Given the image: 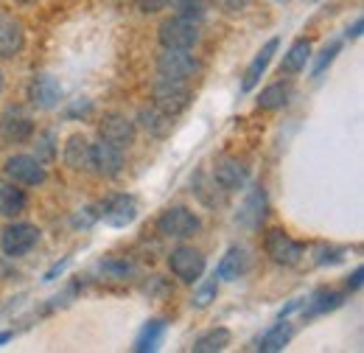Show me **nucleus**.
Instances as JSON below:
<instances>
[{"mask_svg":"<svg viewBox=\"0 0 364 353\" xmlns=\"http://www.w3.org/2000/svg\"><path fill=\"white\" fill-rule=\"evenodd\" d=\"M34 137V121L23 107H6L0 112V140L3 143H28Z\"/></svg>","mask_w":364,"mask_h":353,"instance_id":"11","label":"nucleus"},{"mask_svg":"<svg viewBox=\"0 0 364 353\" xmlns=\"http://www.w3.org/2000/svg\"><path fill=\"white\" fill-rule=\"evenodd\" d=\"M28 211V194L23 191V185L11 182L9 176H0V216L14 219L23 216Z\"/></svg>","mask_w":364,"mask_h":353,"instance_id":"20","label":"nucleus"},{"mask_svg":"<svg viewBox=\"0 0 364 353\" xmlns=\"http://www.w3.org/2000/svg\"><path fill=\"white\" fill-rule=\"evenodd\" d=\"M291 337H294L291 322H289V320H277L264 337H258V339H255V345H252V348H255V351H264V353H277L291 342Z\"/></svg>","mask_w":364,"mask_h":353,"instance_id":"25","label":"nucleus"},{"mask_svg":"<svg viewBox=\"0 0 364 353\" xmlns=\"http://www.w3.org/2000/svg\"><path fill=\"white\" fill-rule=\"evenodd\" d=\"M339 51H342V43L339 40H333V43H328L322 51L317 53V59H314V68H311V79H319L333 62H336V56H339Z\"/></svg>","mask_w":364,"mask_h":353,"instance_id":"29","label":"nucleus"},{"mask_svg":"<svg viewBox=\"0 0 364 353\" xmlns=\"http://www.w3.org/2000/svg\"><path fill=\"white\" fill-rule=\"evenodd\" d=\"M269 216V199H267V191L261 185H252L250 194L244 196L238 214H235V221L244 227V230H258Z\"/></svg>","mask_w":364,"mask_h":353,"instance_id":"13","label":"nucleus"},{"mask_svg":"<svg viewBox=\"0 0 364 353\" xmlns=\"http://www.w3.org/2000/svg\"><path fill=\"white\" fill-rule=\"evenodd\" d=\"M205 65L196 53L191 51H166L157 56V76L163 79H177V82H191L202 76Z\"/></svg>","mask_w":364,"mask_h":353,"instance_id":"5","label":"nucleus"},{"mask_svg":"<svg viewBox=\"0 0 364 353\" xmlns=\"http://www.w3.org/2000/svg\"><path fill=\"white\" fill-rule=\"evenodd\" d=\"M40 238H43V233H40L37 224H31V221H11L0 233V250L9 258H23V255H28L40 244Z\"/></svg>","mask_w":364,"mask_h":353,"instance_id":"3","label":"nucleus"},{"mask_svg":"<svg viewBox=\"0 0 364 353\" xmlns=\"http://www.w3.org/2000/svg\"><path fill=\"white\" fill-rule=\"evenodd\" d=\"M137 121H140V127L151 135V137H168L171 130H174V115H168V112L160 110L157 104L143 107V110L137 112Z\"/></svg>","mask_w":364,"mask_h":353,"instance_id":"22","label":"nucleus"},{"mask_svg":"<svg viewBox=\"0 0 364 353\" xmlns=\"http://www.w3.org/2000/svg\"><path fill=\"white\" fill-rule=\"evenodd\" d=\"M92 112V101L90 98H73L70 104H68V110H65V118H70V121H76V118H87Z\"/></svg>","mask_w":364,"mask_h":353,"instance_id":"34","label":"nucleus"},{"mask_svg":"<svg viewBox=\"0 0 364 353\" xmlns=\"http://www.w3.org/2000/svg\"><path fill=\"white\" fill-rule=\"evenodd\" d=\"M274 3H289V0H274Z\"/></svg>","mask_w":364,"mask_h":353,"instance_id":"44","label":"nucleus"},{"mask_svg":"<svg viewBox=\"0 0 364 353\" xmlns=\"http://www.w3.org/2000/svg\"><path fill=\"white\" fill-rule=\"evenodd\" d=\"M264 253L277 266H297L306 258V244L297 241V238H291L283 227H272L264 236Z\"/></svg>","mask_w":364,"mask_h":353,"instance_id":"4","label":"nucleus"},{"mask_svg":"<svg viewBox=\"0 0 364 353\" xmlns=\"http://www.w3.org/2000/svg\"><path fill=\"white\" fill-rule=\"evenodd\" d=\"M311 62V43L309 40H294L289 45V51L283 53V62H280V76H297L306 70V65Z\"/></svg>","mask_w":364,"mask_h":353,"instance_id":"26","label":"nucleus"},{"mask_svg":"<svg viewBox=\"0 0 364 353\" xmlns=\"http://www.w3.org/2000/svg\"><path fill=\"white\" fill-rule=\"evenodd\" d=\"M168 6L180 14V17H188L193 23H199L205 17V3L202 0H168Z\"/></svg>","mask_w":364,"mask_h":353,"instance_id":"31","label":"nucleus"},{"mask_svg":"<svg viewBox=\"0 0 364 353\" xmlns=\"http://www.w3.org/2000/svg\"><path fill=\"white\" fill-rule=\"evenodd\" d=\"M140 214V205L132 194H112L98 205V219L109 227H127Z\"/></svg>","mask_w":364,"mask_h":353,"instance_id":"9","label":"nucleus"},{"mask_svg":"<svg viewBox=\"0 0 364 353\" xmlns=\"http://www.w3.org/2000/svg\"><path fill=\"white\" fill-rule=\"evenodd\" d=\"M252 269V253L244 244H232L228 253L222 255V261L216 266V278L219 280H238Z\"/></svg>","mask_w":364,"mask_h":353,"instance_id":"17","label":"nucleus"},{"mask_svg":"<svg viewBox=\"0 0 364 353\" xmlns=\"http://www.w3.org/2000/svg\"><path fill=\"white\" fill-rule=\"evenodd\" d=\"M14 3H23V6H31V3H37V0H14Z\"/></svg>","mask_w":364,"mask_h":353,"instance_id":"43","label":"nucleus"},{"mask_svg":"<svg viewBox=\"0 0 364 353\" xmlns=\"http://www.w3.org/2000/svg\"><path fill=\"white\" fill-rule=\"evenodd\" d=\"M213 185H219V191L232 194V191H241L247 182H250V166L232 154H225L213 163Z\"/></svg>","mask_w":364,"mask_h":353,"instance_id":"10","label":"nucleus"},{"mask_svg":"<svg viewBox=\"0 0 364 353\" xmlns=\"http://www.w3.org/2000/svg\"><path fill=\"white\" fill-rule=\"evenodd\" d=\"M166 334H168V322L163 320V317H154V320H149L140 331H137L135 337V351L137 353H151L157 351L160 345H163V339H166Z\"/></svg>","mask_w":364,"mask_h":353,"instance_id":"24","label":"nucleus"},{"mask_svg":"<svg viewBox=\"0 0 364 353\" xmlns=\"http://www.w3.org/2000/svg\"><path fill=\"white\" fill-rule=\"evenodd\" d=\"M62 160L70 172H90L92 169V143L82 132L70 135L62 149Z\"/></svg>","mask_w":364,"mask_h":353,"instance_id":"19","label":"nucleus"},{"mask_svg":"<svg viewBox=\"0 0 364 353\" xmlns=\"http://www.w3.org/2000/svg\"><path fill=\"white\" fill-rule=\"evenodd\" d=\"M6 176L23 188H40L48 182V169L46 163H40L34 154H11L3 166Z\"/></svg>","mask_w":364,"mask_h":353,"instance_id":"8","label":"nucleus"},{"mask_svg":"<svg viewBox=\"0 0 364 353\" xmlns=\"http://www.w3.org/2000/svg\"><path fill=\"white\" fill-rule=\"evenodd\" d=\"M277 48H280V40L272 37L269 43L264 45L258 53H255V59L247 65V70H244V79H241V90L244 93H250V90L255 88L258 82H261V76L267 73V68H269V62L274 59V53H277Z\"/></svg>","mask_w":364,"mask_h":353,"instance_id":"21","label":"nucleus"},{"mask_svg":"<svg viewBox=\"0 0 364 353\" xmlns=\"http://www.w3.org/2000/svg\"><path fill=\"white\" fill-rule=\"evenodd\" d=\"M3 90H6V79H3V70H0V95H3Z\"/></svg>","mask_w":364,"mask_h":353,"instance_id":"42","label":"nucleus"},{"mask_svg":"<svg viewBox=\"0 0 364 353\" xmlns=\"http://www.w3.org/2000/svg\"><path fill=\"white\" fill-rule=\"evenodd\" d=\"M362 28H364V20L362 17H356L353 26L345 28V37H348V40H359V37H362Z\"/></svg>","mask_w":364,"mask_h":353,"instance_id":"40","label":"nucleus"},{"mask_svg":"<svg viewBox=\"0 0 364 353\" xmlns=\"http://www.w3.org/2000/svg\"><path fill=\"white\" fill-rule=\"evenodd\" d=\"M151 98H154V104L160 107V110H166L168 115H180L185 112L188 107H191V101H193V93L188 88V82H177V79H163V76H157V82H154V88H151Z\"/></svg>","mask_w":364,"mask_h":353,"instance_id":"7","label":"nucleus"},{"mask_svg":"<svg viewBox=\"0 0 364 353\" xmlns=\"http://www.w3.org/2000/svg\"><path fill=\"white\" fill-rule=\"evenodd\" d=\"M168 269H171V275H174L180 283L193 286V283L202 280V275H205V269H208V261H205V255H202L196 247H191V244H177V247L168 253Z\"/></svg>","mask_w":364,"mask_h":353,"instance_id":"6","label":"nucleus"},{"mask_svg":"<svg viewBox=\"0 0 364 353\" xmlns=\"http://www.w3.org/2000/svg\"><path fill=\"white\" fill-rule=\"evenodd\" d=\"M157 43L163 45V51H193L199 45V23L180 14L166 17L157 28Z\"/></svg>","mask_w":364,"mask_h":353,"instance_id":"2","label":"nucleus"},{"mask_svg":"<svg viewBox=\"0 0 364 353\" xmlns=\"http://www.w3.org/2000/svg\"><path fill=\"white\" fill-rule=\"evenodd\" d=\"M135 6L143 14H157V11L168 9V0H135Z\"/></svg>","mask_w":364,"mask_h":353,"instance_id":"36","label":"nucleus"},{"mask_svg":"<svg viewBox=\"0 0 364 353\" xmlns=\"http://www.w3.org/2000/svg\"><path fill=\"white\" fill-rule=\"evenodd\" d=\"M26 48V26L20 17L0 11V59H17Z\"/></svg>","mask_w":364,"mask_h":353,"instance_id":"14","label":"nucleus"},{"mask_svg":"<svg viewBox=\"0 0 364 353\" xmlns=\"http://www.w3.org/2000/svg\"><path fill=\"white\" fill-rule=\"evenodd\" d=\"M216 295H219V278L213 275L210 280H205L196 292H193V297H191V306L193 309H208L213 300H216Z\"/></svg>","mask_w":364,"mask_h":353,"instance_id":"30","label":"nucleus"},{"mask_svg":"<svg viewBox=\"0 0 364 353\" xmlns=\"http://www.w3.org/2000/svg\"><path fill=\"white\" fill-rule=\"evenodd\" d=\"M98 135H101V140H107L115 149H129L137 137V127L135 121H129L121 112H107L98 124Z\"/></svg>","mask_w":364,"mask_h":353,"instance_id":"12","label":"nucleus"},{"mask_svg":"<svg viewBox=\"0 0 364 353\" xmlns=\"http://www.w3.org/2000/svg\"><path fill=\"white\" fill-rule=\"evenodd\" d=\"M68 264H70V258H65L62 264H53V266H50V269L46 272V278H43V280H46V283H50V280H56V278H59V275H62V272L68 269Z\"/></svg>","mask_w":364,"mask_h":353,"instance_id":"39","label":"nucleus"},{"mask_svg":"<svg viewBox=\"0 0 364 353\" xmlns=\"http://www.w3.org/2000/svg\"><path fill=\"white\" fill-rule=\"evenodd\" d=\"M95 219H98V211H95V208H85V211L73 219V224H76V227H90Z\"/></svg>","mask_w":364,"mask_h":353,"instance_id":"37","label":"nucleus"},{"mask_svg":"<svg viewBox=\"0 0 364 353\" xmlns=\"http://www.w3.org/2000/svg\"><path fill=\"white\" fill-rule=\"evenodd\" d=\"M65 98V90L59 85V79H53L50 73H40L28 82V101L37 107V110H56Z\"/></svg>","mask_w":364,"mask_h":353,"instance_id":"15","label":"nucleus"},{"mask_svg":"<svg viewBox=\"0 0 364 353\" xmlns=\"http://www.w3.org/2000/svg\"><path fill=\"white\" fill-rule=\"evenodd\" d=\"M98 269L104 275H109V278H129V275H135V264L124 261V258H107V261L98 264Z\"/></svg>","mask_w":364,"mask_h":353,"instance_id":"32","label":"nucleus"},{"mask_svg":"<svg viewBox=\"0 0 364 353\" xmlns=\"http://www.w3.org/2000/svg\"><path fill=\"white\" fill-rule=\"evenodd\" d=\"M250 3H252V0H213V6H216L222 14H228V17L247 11V6H250Z\"/></svg>","mask_w":364,"mask_h":353,"instance_id":"35","label":"nucleus"},{"mask_svg":"<svg viewBox=\"0 0 364 353\" xmlns=\"http://www.w3.org/2000/svg\"><path fill=\"white\" fill-rule=\"evenodd\" d=\"M154 230H157L163 238L188 241V238H193V236L202 230V219H199V214H193L188 205H171V208H166V211L157 216Z\"/></svg>","mask_w":364,"mask_h":353,"instance_id":"1","label":"nucleus"},{"mask_svg":"<svg viewBox=\"0 0 364 353\" xmlns=\"http://www.w3.org/2000/svg\"><path fill=\"white\" fill-rule=\"evenodd\" d=\"M34 157H37L40 163H46V166H50V163L56 160V135H53V130H46V132L37 135Z\"/></svg>","mask_w":364,"mask_h":353,"instance_id":"28","label":"nucleus"},{"mask_svg":"<svg viewBox=\"0 0 364 353\" xmlns=\"http://www.w3.org/2000/svg\"><path fill=\"white\" fill-rule=\"evenodd\" d=\"M311 3H319V0H311Z\"/></svg>","mask_w":364,"mask_h":353,"instance_id":"45","label":"nucleus"},{"mask_svg":"<svg viewBox=\"0 0 364 353\" xmlns=\"http://www.w3.org/2000/svg\"><path fill=\"white\" fill-rule=\"evenodd\" d=\"M291 98H294V85L289 79H280L258 93V110H269V112L283 110V107H289Z\"/></svg>","mask_w":364,"mask_h":353,"instance_id":"23","label":"nucleus"},{"mask_svg":"<svg viewBox=\"0 0 364 353\" xmlns=\"http://www.w3.org/2000/svg\"><path fill=\"white\" fill-rule=\"evenodd\" d=\"M98 176H107V179H112V176H118L124 172V149H115V146H109L107 140H98V143H92V169Z\"/></svg>","mask_w":364,"mask_h":353,"instance_id":"18","label":"nucleus"},{"mask_svg":"<svg viewBox=\"0 0 364 353\" xmlns=\"http://www.w3.org/2000/svg\"><path fill=\"white\" fill-rule=\"evenodd\" d=\"M348 300V292H336V289H317L309 297H303V320H314V317H325L331 311L342 309Z\"/></svg>","mask_w":364,"mask_h":353,"instance_id":"16","label":"nucleus"},{"mask_svg":"<svg viewBox=\"0 0 364 353\" xmlns=\"http://www.w3.org/2000/svg\"><path fill=\"white\" fill-rule=\"evenodd\" d=\"M230 342H232L230 328L219 325V328H210V331H205V334H199V337H196V342H193V353H219V351H225Z\"/></svg>","mask_w":364,"mask_h":353,"instance_id":"27","label":"nucleus"},{"mask_svg":"<svg viewBox=\"0 0 364 353\" xmlns=\"http://www.w3.org/2000/svg\"><path fill=\"white\" fill-rule=\"evenodd\" d=\"M348 255L345 247H319L317 255H314V264L317 266H333V264H342Z\"/></svg>","mask_w":364,"mask_h":353,"instance_id":"33","label":"nucleus"},{"mask_svg":"<svg viewBox=\"0 0 364 353\" xmlns=\"http://www.w3.org/2000/svg\"><path fill=\"white\" fill-rule=\"evenodd\" d=\"M362 278H364V269L362 266H356L353 275L348 278V292H359V289H362Z\"/></svg>","mask_w":364,"mask_h":353,"instance_id":"38","label":"nucleus"},{"mask_svg":"<svg viewBox=\"0 0 364 353\" xmlns=\"http://www.w3.org/2000/svg\"><path fill=\"white\" fill-rule=\"evenodd\" d=\"M11 339V331H0V345H6Z\"/></svg>","mask_w":364,"mask_h":353,"instance_id":"41","label":"nucleus"}]
</instances>
